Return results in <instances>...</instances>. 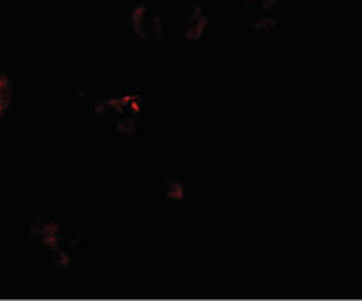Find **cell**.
I'll return each mask as SVG.
<instances>
[{"mask_svg": "<svg viewBox=\"0 0 362 301\" xmlns=\"http://www.w3.org/2000/svg\"><path fill=\"white\" fill-rule=\"evenodd\" d=\"M284 20L280 0H245V23L253 33H272Z\"/></svg>", "mask_w": 362, "mask_h": 301, "instance_id": "obj_1", "label": "cell"}, {"mask_svg": "<svg viewBox=\"0 0 362 301\" xmlns=\"http://www.w3.org/2000/svg\"><path fill=\"white\" fill-rule=\"evenodd\" d=\"M211 28V13L198 0H189L179 10L177 30L185 42L197 44Z\"/></svg>", "mask_w": 362, "mask_h": 301, "instance_id": "obj_2", "label": "cell"}, {"mask_svg": "<svg viewBox=\"0 0 362 301\" xmlns=\"http://www.w3.org/2000/svg\"><path fill=\"white\" fill-rule=\"evenodd\" d=\"M129 23L134 34L142 40H158L163 37V21L153 4L140 0L129 11Z\"/></svg>", "mask_w": 362, "mask_h": 301, "instance_id": "obj_3", "label": "cell"}, {"mask_svg": "<svg viewBox=\"0 0 362 301\" xmlns=\"http://www.w3.org/2000/svg\"><path fill=\"white\" fill-rule=\"evenodd\" d=\"M13 98V84L8 74L0 71V118L7 114Z\"/></svg>", "mask_w": 362, "mask_h": 301, "instance_id": "obj_4", "label": "cell"}]
</instances>
